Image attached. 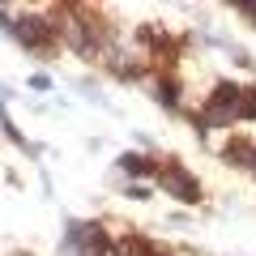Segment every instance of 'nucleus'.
Wrapping results in <instances>:
<instances>
[{"instance_id":"1","label":"nucleus","mask_w":256,"mask_h":256,"mask_svg":"<svg viewBox=\"0 0 256 256\" xmlns=\"http://www.w3.org/2000/svg\"><path fill=\"white\" fill-rule=\"evenodd\" d=\"M239 86L235 82H218L214 86V94L201 102V111H196V128L201 132H214V128H230V120H235L239 111Z\"/></svg>"},{"instance_id":"2","label":"nucleus","mask_w":256,"mask_h":256,"mask_svg":"<svg viewBox=\"0 0 256 256\" xmlns=\"http://www.w3.org/2000/svg\"><path fill=\"white\" fill-rule=\"evenodd\" d=\"M64 252H77V256H111V252H116V244H111V235L98 226V222H68Z\"/></svg>"},{"instance_id":"3","label":"nucleus","mask_w":256,"mask_h":256,"mask_svg":"<svg viewBox=\"0 0 256 256\" xmlns=\"http://www.w3.org/2000/svg\"><path fill=\"white\" fill-rule=\"evenodd\" d=\"M158 188L166 192V196H175V201H184V205H196L201 201V180L192 171H184L180 162H166V166H158Z\"/></svg>"},{"instance_id":"4","label":"nucleus","mask_w":256,"mask_h":256,"mask_svg":"<svg viewBox=\"0 0 256 256\" xmlns=\"http://www.w3.org/2000/svg\"><path fill=\"white\" fill-rule=\"evenodd\" d=\"M13 34H18L26 47H34V52H43V47L56 43V26H52L47 13H26V18H18L13 22Z\"/></svg>"},{"instance_id":"5","label":"nucleus","mask_w":256,"mask_h":256,"mask_svg":"<svg viewBox=\"0 0 256 256\" xmlns=\"http://www.w3.org/2000/svg\"><path fill=\"white\" fill-rule=\"evenodd\" d=\"M252 150H256V146H248L244 137H235L226 150H222V158H226L230 166H248V162H252Z\"/></svg>"},{"instance_id":"6","label":"nucleus","mask_w":256,"mask_h":256,"mask_svg":"<svg viewBox=\"0 0 256 256\" xmlns=\"http://www.w3.org/2000/svg\"><path fill=\"white\" fill-rule=\"evenodd\" d=\"M154 98L162 102V107H175V102H180V82H175V77H158Z\"/></svg>"},{"instance_id":"7","label":"nucleus","mask_w":256,"mask_h":256,"mask_svg":"<svg viewBox=\"0 0 256 256\" xmlns=\"http://www.w3.org/2000/svg\"><path fill=\"white\" fill-rule=\"evenodd\" d=\"M120 171H128V175H150V171H154V162H150L146 154H120Z\"/></svg>"},{"instance_id":"8","label":"nucleus","mask_w":256,"mask_h":256,"mask_svg":"<svg viewBox=\"0 0 256 256\" xmlns=\"http://www.w3.org/2000/svg\"><path fill=\"white\" fill-rule=\"evenodd\" d=\"M235 120H256V86H248L244 94H239V111Z\"/></svg>"},{"instance_id":"9","label":"nucleus","mask_w":256,"mask_h":256,"mask_svg":"<svg viewBox=\"0 0 256 256\" xmlns=\"http://www.w3.org/2000/svg\"><path fill=\"white\" fill-rule=\"evenodd\" d=\"M239 13H244V18L252 22V26H256V4H239Z\"/></svg>"},{"instance_id":"10","label":"nucleus","mask_w":256,"mask_h":256,"mask_svg":"<svg viewBox=\"0 0 256 256\" xmlns=\"http://www.w3.org/2000/svg\"><path fill=\"white\" fill-rule=\"evenodd\" d=\"M146 256H171V252H162V248H154V244H150V252Z\"/></svg>"},{"instance_id":"11","label":"nucleus","mask_w":256,"mask_h":256,"mask_svg":"<svg viewBox=\"0 0 256 256\" xmlns=\"http://www.w3.org/2000/svg\"><path fill=\"white\" fill-rule=\"evenodd\" d=\"M248 171H252V175H256V150H252V162H248Z\"/></svg>"}]
</instances>
